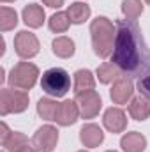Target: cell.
<instances>
[{
  "label": "cell",
  "mask_w": 150,
  "mask_h": 152,
  "mask_svg": "<svg viewBox=\"0 0 150 152\" xmlns=\"http://www.w3.org/2000/svg\"><path fill=\"white\" fill-rule=\"evenodd\" d=\"M111 62L122 76L140 78L150 67V50L136 20H118Z\"/></svg>",
  "instance_id": "obj_1"
},
{
  "label": "cell",
  "mask_w": 150,
  "mask_h": 152,
  "mask_svg": "<svg viewBox=\"0 0 150 152\" xmlns=\"http://www.w3.org/2000/svg\"><path fill=\"white\" fill-rule=\"evenodd\" d=\"M115 32L117 27L106 16H97L90 23V36H92V48L94 53L101 58H108L113 53L115 46Z\"/></svg>",
  "instance_id": "obj_2"
},
{
  "label": "cell",
  "mask_w": 150,
  "mask_h": 152,
  "mask_svg": "<svg viewBox=\"0 0 150 152\" xmlns=\"http://www.w3.org/2000/svg\"><path fill=\"white\" fill-rule=\"evenodd\" d=\"M41 88L50 97H64L71 88V76L62 67H51L42 73Z\"/></svg>",
  "instance_id": "obj_3"
},
{
  "label": "cell",
  "mask_w": 150,
  "mask_h": 152,
  "mask_svg": "<svg viewBox=\"0 0 150 152\" xmlns=\"http://www.w3.org/2000/svg\"><path fill=\"white\" fill-rule=\"evenodd\" d=\"M39 78V67L32 62H18L16 66H12L11 73H9V85L12 88H18V90H30L36 83H37Z\"/></svg>",
  "instance_id": "obj_4"
},
{
  "label": "cell",
  "mask_w": 150,
  "mask_h": 152,
  "mask_svg": "<svg viewBox=\"0 0 150 152\" xmlns=\"http://www.w3.org/2000/svg\"><path fill=\"white\" fill-rule=\"evenodd\" d=\"M28 94L18 88H2L0 92V115L23 113L28 108Z\"/></svg>",
  "instance_id": "obj_5"
},
{
  "label": "cell",
  "mask_w": 150,
  "mask_h": 152,
  "mask_svg": "<svg viewBox=\"0 0 150 152\" xmlns=\"http://www.w3.org/2000/svg\"><path fill=\"white\" fill-rule=\"evenodd\" d=\"M41 50V44H39V39L36 34L28 32V30H21L16 34L14 37V51L20 58L23 60H28V58H34Z\"/></svg>",
  "instance_id": "obj_6"
},
{
  "label": "cell",
  "mask_w": 150,
  "mask_h": 152,
  "mask_svg": "<svg viewBox=\"0 0 150 152\" xmlns=\"http://www.w3.org/2000/svg\"><path fill=\"white\" fill-rule=\"evenodd\" d=\"M76 103L79 106V115L81 118L85 120H90V118H95L101 108H103V99L101 96L95 92V90H88V92H81V94H76Z\"/></svg>",
  "instance_id": "obj_7"
},
{
  "label": "cell",
  "mask_w": 150,
  "mask_h": 152,
  "mask_svg": "<svg viewBox=\"0 0 150 152\" xmlns=\"http://www.w3.org/2000/svg\"><path fill=\"white\" fill-rule=\"evenodd\" d=\"M58 143V129L55 126H41L32 136V145L39 152H53Z\"/></svg>",
  "instance_id": "obj_8"
},
{
  "label": "cell",
  "mask_w": 150,
  "mask_h": 152,
  "mask_svg": "<svg viewBox=\"0 0 150 152\" xmlns=\"http://www.w3.org/2000/svg\"><path fill=\"white\" fill-rule=\"evenodd\" d=\"M134 94V85L133 80L127 76H120L117 81H113V87L110 90V97L115 104H125L127 101L133 99Z\"/></svg>",
  "instance_id": "obj_9"
},
{
  "label": "cell",
  "mask_w": 150,
  "mask_h": 152,
  "mask_svg": "<svg viewBox=\"0 0 150 152\" xmlns=\"http://www.w3.org/2000/svg\"><path fill=\"white\" fill-rule=\"evenodd\" d=\"M103 126L113 134L124 133L127 129V117L124 113V110H120L117 106L108 108L103 115Z\"/></svg>",
  "instance_id": "obj_10"
},
{
  "label": "cell",
  "mask_w": 150,
  "mask_h": 152,
  "mask_svg": "<svg viewBox=\"0 0 150 152\" xmlns=\"http://www.w3.org/2000/svg\"><path fill=\"white\" fill-rule=\"evenodd\" d=\"M79 142L87 149H95L104 142V133L97 124H92V122L83 124L79 129Z\"/></svg>",
  "instance_id": "obj_11"
},
{
  "label": "cell",
  "mask_w": 150,
  "mask_h": 152,
  "mask_svg": "<svg viewBox=\"0 0 150 152\" xmlns=\"http://www.w3.org/2000/svg\"><path fill=\"white\" fill-rule=\"evenodd\" d=\"M78 117H79V106H78V103L76 101H71V99H66L58 106L55 122L58 126H62V127H67V126L76 124Z\"/></svg>",
  "instance_id": "obj_12"
},
{
  "label": "cell",
  "mask_w": 150,
  "mask_h": 152,
  "mask_svg": "<svg viewBox=\"0 0 150 152\" xmlns=\"http://www.w3.org/2000/svg\"><path fill=\"white\" fill-rule=\"evenodd\" d=\"M21 18H23V21H25L27 27L39 28V27H42V23L46 20V12H44V9L39 4H28V5L23 7Z\"/></svg>",
  "instance_id": "obj_13"
},
{
  "label": "cell",
  "mask_w": 150,
  "mask_h": 152,
  "mask_svg": "<svg viewBox=\"0 0 150 152\" xmlns=\"http://www.w3.org/2000/svg\"><path fill=\"white\" fill-rule=\"evenodd\" d=\"M120 147L124 152H145L147 138L138 131H131L120 138Z\"/></svg>",
  "instance_id": "obj_14"
},
{
  "label": "cell",
  "mask_w": 150,
  "mask_h": 152,
  "mask_svg": "<svg viewBox=\"0 0 150 152\" xmlns=\"http://www.w3.org/2000/svg\"><path fill=\"white\" fill-rule=\"evenodd\" d=\"M51 51L60 57V58H71L76 51V44L74 41L67 36H60V37H55L51 42Z\"/></svg>",
  "instance_id": "obj_15"
},
{
  "label": "cell",
  "mask_w": 150,
  "mask_h": 152,
  "mask_svg": "<svg viewBox=\"0 0 150 152\" xmlns=\"http://www.w3.org/2000/svg\"><path fill=\"white\" fill-rule=\"evenodd\" d=\"M129 115L138 120V122H143L150 117V103L143 97V96H138V97H133L131 103H129Z\"/></svg>",
  "instance_id": "obj_16"
},
{
  "label": "cell",
  "mask_w": 150,
  "mask_h": 152,
  "mask_svg": "<svg viewBox=\"0 0 150 152\" xmlns=\"http://www.w3.org/2000/svg\"><path fill=\"white\" fill-rule=\"evenodd\" d=\"M95 88V78L88 69H78L74 73V94L88 92Z\"/></svg>",
  "instance_id": "obj_17"
},
{
  "label": "cell",
  "mask_w": 150,
  "mask_h": 152,
  "mask_svg": "<svg viewBox=\"0 0 150 152\" xmlns=\"http://www.w3.org/2000/svg\"><path fill=\"white\" fill-rule=\"evenodd\" d=\"M58 106H60V103H57V101L51 99L50 96H48V97H41V99L37 101V113H39V117H41L42 120L55 122Z\"/></svg>",
  "instance_id": "obj_18"
},
{
  "label": "cell",
  "mask_w": 150,
  "mask_h": 152,
  "mask_svg": "<svg viewBox=\"0 0 150 152\" xmlns=\"http://www.w3.org/2000/svg\"><path fill=\"white\" fill-rule=\"evenodd\" d=\"M67 16H69V20H71V23H74V25H81V23H85L88 18H90V5H87L85 2H73L69 7H67Z\"/></svg>",
  "instance_id": "obj_19"
},
{
  "label": "cell",
  "mask_w": 150,
  "mask_h": 152,
  "mask_svg": "<svg viewBox=\"0 0 150 152\" xmlns=\"http://www.w3.org/2000/svg\"><path fill=\"white\" fill-rule=\"evenodd\" d=\"M120 76H122L120 69H118L113 62H104V64H101V66L97 67V80H99L101 83H104V85L117 81Z\"/></svg>",
  "instance_id": "obj_20"
},
{
  "label": "cell",
  "mask_w": 150,
  "mask_h": 152,
  "mask_svg": "<svg viewBox=\"0 0 150 152\" xmlns=\"http://www.w3.org/2000/svg\"><path fill=\"white\" fill-rule=\"evenodd\" d=\"M69 25H71V20H69L67 12H62V11L51 14L50 20H48V27H50V30L53 34H64V32H67Z\"/></svg>",
  "instance_id": "obj_21"
},
{
  "label": "cell",
  "mask_w": 150,
  "mask_h": 152,
  "mask_svg": "<svg viewBox=\"0 0 150 152\" xmlns=\"http://www.w3.org/2000/svg\"><path fill=\"white\" fill-rule=\"evenodd\" d=\"M18 25V12L7 5H4L0 9V30L2 32H9Z\"/></svg>",
  "instance_id": "obj_22"
},
{
  "label": "cell",
  "mask_w": 150,
  "mask_h": 152,
  "mask_svg": "<svg viewBox=\"0 0 150 152\" xmlns=\"http://www.w3.org/2000/svg\"><path fill=\"white\" fill-rule=\"evenodd\" d=\"M25 145H28V138L23 133H18V131H11L9 138L2 143V147L7 152H18L21 151Z\"/></svg>",
  "instance_id": "obj_23"
},
{
  "label": "cell",
  "mask_w": 150,
  "mask_h": 152,
  "mask_svg": "<svg viewBox=\"0 0 150 152\" xmlns=\"http://www.w3.org/2000/svg\"><path fill=\"white\" fill-rule=\"evenodd\" d=\"M145 5L141 0H122V12L125 20H138L143 12Z\"/></svg>",
  "instance_id": "obj_24"
},
{
  "label": "cell",
  "mask_w": 150,
  "mask_h": 152,
  "mask_svg": "<svg viewBox=\"0 0 150 152\" xmlns=\"http://www.w3.org/2000/svg\"><path fill=\"white\" fill-rule=\"evenodd\" d=\"M136 87H138L140 96H143V97H145V99L150 103V67L141 76H140V78H138Z\"/></svg>",
  "instance_id": "obj_25"
},
{
  "label": "cell",
  "mask_w": 150,
  "mask_h": 152,
  "mask_svg": "<svg viewBox=\"0 0 150 152\" xmlns=\"http://www.w3.org/2000/svg\"><path fill=\"white\" fill-rule=\"evenodd\" d=\"M0 127H2V133H0V143H4V142L9 138L11 131H9V127H7V124H5V122H2V124H0Z\"/></svg>",
  "instance_id": "obj_26"
},
{
  "label": "cell",
  "mask_w": 150,
  "mask_h": 152,
  "mask_svg": "<svg viewBox=\"0 0 150 152\" xmlns=\"http://www.w3.org/2000/svg\"><path fill=\"white\" fill-rule=\"evenodd\" d=\"M42 4L51 7V9H60L64 5V0H42Z\"/></svg>",
  "instance_id": "obj_27"
},
{
  "label": "cell",
  "mask_w": 150,
  "mask_h": 152,
  "mask_svg": "<svg viewBox=\"0 0 150 152\" xmlns=\"http://www.w3.org/2000/svg\"><path fill=\"white\" fill-rule=\"evenodd\" d=\"M18 152H39V151L34 147V145H30V143H28V145H25L21 151H18Z\"/></svg>",
  "instance_id": "obj_28"
},
{
  "label": "cell",
  "mask_w": 150,
  "mask_h": 152,
  "mask_svg": "<svg viewBox=\"0 0 150 152\" xmlns=\"http://www.w3.org/2000/svg\"><path fill=\"white\" fill-rule=\"evenodd\" d=\"M0 81H2V83L5 81V69H4V67L0 69Z\"/></svg>",
  "instance_id": "obj_29"
},
{
  "label": "cell",
  "mask_w": 150,
  "mask_h": 152,
  "mask_svg": "<svg viewBox=\"0 0 150 152\" xmlns=\"http://www.w3.org/2000/svg\"><path fill=\"white\" fill-rule=\"evenodd\" d=\"M2 2H4V4H7V2H14V0H2Z\"/></svg>",
  "instance_id": "obj_30"
},
{
  "label": "cell",
  "mask_w": 150,
  "mask_h": 152,
  "mask_svg": "<svg viewBox=\"0 0 150 152\" xmlns=\"http://www.w3.org/2000/svg\"><path fill=\"white\" fill-rule=\"evenodd\" d=\"M145 2H147V4H149V5H150V0H145Z\"/></svg>",
  "instance_id": "obj_31"
},
{
  "label": "cell",
  "mask_w": 150,
  "mask_h": 152,
  "mask_svg": "<svg viewBox=\"0 0 150 152\" xmlns=\"http://www.w3.org/2000/svg\"><path fill=\"white\" fill-rule=\"evenodd\" d=\"M78 152H88V151H78Z\"/></svg>",
  "instance_id": "obj_32"
},
{
  "label": "cell",
  "mask_w": 150,
  "mask_h": 152,
  "mask_svg": "<svg viewBox=\"0 0 150 152\" xmlns=\"http://www.w3.org/2000/svg\"><path fill=\"white\" fill-rule=\"evenodd\" d=\"M106 152H117V151H106Z\"/></svg>",
  "instance_id": "obj_33"
}]
</instances>
